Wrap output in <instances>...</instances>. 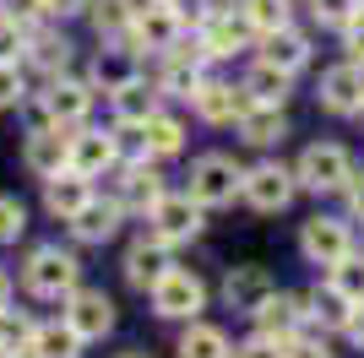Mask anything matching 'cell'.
I'll return each mask as SVG.
<instances>
[{"instance_id":"cell-34","label":"cell","mask_w":364,"mask_h":358,"mask_svg":"<svg viewBox=\"0 0 364 358\" xmlns=\"http://www.w3.org/2000/svg\"><path fill=\"white\" fill-rule=\"evenodd\" d=\"M28 342H33V320L6 304L0 310V353H28Z\"/></svg>"},{"instance_id":"cell-18","label":"cell","mask_w":364,"mask_h":358,"mask_svg":"<svg viewBox=\"0 0 364 358\" xmlns=\"http://www.w3.org/2000/svg\"><path fill=\"white\" fill-rule=\"evenodd\" d=\"M114 163H120V141H114V136H104V131H76L71 136V168L76 174L98 179Z\"/></svg>"},{"instance_id":"cell-39","label":"cell","mask_w":364,"mask_h":358,"mask_svg":"<svg viewBox=\"0 0 364 358\" xmlns=\"http://www.w3.org/2000/svg\"><path fill=\"white\" fill-rule=\"evenodd\" d=\"M28 38H33L28 28H16V22L0 16V65H16V60L28 55Z\"/></svg>"},{"instance_id":"cell-50","label":"cell","mask_w":364,"mask_h":358,"mask_svg":"<svg viewBox=\"0 0 364 358\" xmlns=\"http://www.w3.org/2000/svg\"><path fill=\"white\" fill-rule=\"evenodd\" d=\"M120 358H147V353H120Z\"/></svg>"},{"instance_id":"cell-23","label":"cell","mask_w":364,"mask_h":358,"mask_svg":"<svg viewBox=\"0 0 364 358\" xmlns=\"http://www.w3.org/2000/svg\"><path fill=\"white\" fill-rule=\"evenodd\" d=\"M289 136V119H283V109H272V104H250L240 114V141L245 147H277Z\"/></svg>"},{"instance_id":"cell-49","label":"cell","mask_w":364,"mask_h":358,"mask_svg":"<svg viewBox=\"0 0 364 358\" xmlns=\"http://www.w3.org/2000/svg\"><path fill=\"white\" fill-rule=\"evenodd\" d=\"M6 298H11V283H6V271H0V310H6Z\"/></svg>"},{"instance_id":"cell-19","label":"cell","mask_w":364,"mask_h":358,"mask_svg":"<svg viewBox=\"0 0 364 358\" xmlns=\"http://www.w3.org/2000/svg\"><path fill=\"white\" fill-rule=\"evenodd\" d=\"M38 104L49 109V119H55L60 131H71V125H82V119H87L92 92L82 87V82H60V76H55V82L44 87V98H38Z\"/></svg>"},{"instance_id":"cell-17","label":"cell","mask_w":364,"mask_h":358,"mask_svg":"<svg viewBox=\"0 0 364 358\" xmlns=\"http://www.w3.org/2000/svg\"><path fill=\"white\" fill-rule=\"evenodd\" d=\"M256 104L245 87H228V82H201L196 92V114L207 119V125H240V114Z\"/></svg>"},{"instance_id":"cell-31","label":"cell","mask_w":364,"mask_h":358,"mask_svg":"<svg viewBox=\"0 0 364 358\" xmlns=\"http://www.w3.org/2000/svg\"><path fill=\"white\" fill-rule=\"evenodd\" d=\"M109 98H114V119H120V125H141V119L158 114V98H152V87H141V82L109 92Z\"/></svg>"},{"instance_id":"cell-47","label":"cell","mask_w":364,"mask_h":358,"mask_svg":"<svg viewBox=\"0 0 364 358\" xmlns=\"http://www.w3.org/2000/svg\"><path fill=\"white\" fill-rule=\"evenodd\" d=\"M87 11V0H44V16H76Z\"/></svg>"},{"instance_id":"cell-44","label":"cell","mask_w":364,"mask_h":358,"mask_svg":"<svg viewBox=\"0 0 364 358\" xmlns=\"http://www.w3.org/2000/svg\"><path fill=\"white\" fill-rule=\"evenodd\" d=\"M343 49H348V60H353V65H364V11L353 16L348 28H343Z\"/></svg>"},{"instance_id":"cell-15","label":"cell","mask_w":364,"mask_h":358,"mask_svg":"<svg viewBox=\"0 0 364 358\" xmlns=\"http://www.w3.org/2000/svg\"><path fill=\"white\" fill-rule=\"evenodd\" d=\"M131 44H141V49H180V38H185V22L168 6H147V11H136V22H131V33H125Z\"/></svg>"},{"instance_id":"cell-33","label":"cell","mask_w":364,"mask_h":358,"mask_svg":"<svg viewBox=\"0 0 364 358\" xmlns=\"http://www.w3.org/2000/svg\"><path fill=\"white\" fill-rule=\"evenodd\" d=\"M245 16H250V28L267 38V33H283L289 28V0H245L240 6Z\"/></svg>"},{"instance_id":"cell-51","label":"cell","mask_w":364,"mask_h":358,"mask_svg":"<svg viewBox=\"0 0 364 358\" xmlns=\"http://www.w3.org/2000/svg\"><path fill=\"white\" fill-rule=\"evenodd\" d=\"M152 6H164V0H152Z\"/></svg>"},{"instance_id":"cell-16","label":"cell","mask_w":364,"mask_h":358,"mask_svg":"<svg viewBox=\"0 0 364 358\" xmlns=\"http://www.w3.org/2000/svg\"><path fill=\"white\" fill-rule=\"evenodd\" d=\"M22 158H28L33 174H44V179L65 174V168H71V131H60V125H55V131H33Z\"/></svg>"},{"instance_id":"cell-43","label":"cell","mask_w":364,"mask_h":358,"mask_svg":"<svg viewBox=\"0 0 364 358\" xmlns=\"http://www.w3.org/2000/svg\"><path fill=\"white\" fill-rule=\"evenodd\" d=\"M228 358H283V342H267V337H250V342H240Z\"/></svg>"},{"instance_id":"cell-30","label":"cell","mask_w":364,"mask_h":358,"mask_svg":"<svg viewBox=\"0 0 364 358\" xmlns=\"http://www.w3.org/2000/svg\"><path fill=\"white\" fill-rule=\"evenodd\" d=\"M289 82H294L289 71H277V65H267V60H261L256 71L245 76V92H250L256 104H272V109H283V98H289Z\"/></svg>"},{"instance_id":"cell-9","label":"cell","mask_w":364,"mask_h":358,"mask_svg":"<svg viewBox=\"0 0 364 358\" xmlns=\"http://www.w3.org/2000/svg\"><path fill=\"white\" fill-rule=\"evenodd\" d=\"M316 98H321V109H332V114H359L364 109V65L343 60L332 71H321Z\"/></svg>"},{"instance_id":"cell-21","label":"cell","mask_w":364,"mask_h":358,"mask_svg":"<svg viewBox=\"0 0 364 358\" xmlns=\"http://www.w3.org/2000/svg\"><path fill=\"white\" fill-rule=\"evenodd\" d=\"M136 147H141V158H174V152L185 147V125L158 109L152 119H141V125H136Z\"/></svg>"},{"instance_id":"cell-22","label":"cell","mask_w":364,"mask_h":358,"mask_svg":"<svg viewBox=\"0 0 364 358\" xmlns=\"http://www.w3.org/2000/svg\"><path fill=\"white\" fill-rule=\"evenodd\" d=\"M120 217H125V207H114V201H98V195H92L87 207L71 217V234L82 239V244H109V239H114V228H120Z\"/></svg>"},{"instance_id":"cell-13","label":"cell","mask_w":364,"mask_h":358,"mask_svg":"<svg viewBox=\"0 0 364 358\" xmlns=\"http://www.w3.org/2000/svg\"><path fill=\"white\" fill-rule=\"evenodd\" d=\"M168 271H174V261H168V244H158V239L141 234L136 244L125 250V283H131V288H147V293H152Z\"/></svg>"},{"instance_id":"cell-32","label":"cell","mask_w":364,"mask_h":358,"mask_svg":"<svg viewBox=\"0 0 364 358\" xmlns=\"http://www.w3.org/2000/svg\"><path fill=\"white\" fill-rule=\"evenodd\" d=\"M158 92H168V98H191L196 104V92H201V65H191V60H168L164 76H158Z\"/></svg>"},{"instance_id":"cell-7","label":"cell","mask_w":364,"mask_h":358,"mask_svg":"<svg viewBox=\"0 0 364 358\" xmlns=\"http://www.w3.org/2000/svg\"><path fill=\"white\" fill-rule=\"evenodd\" d=\"M294 168H277V163H256V168H245V185L240 195L250 201L256 212H283L294 201Z\"/></svg>"},{"instance_id":"cell-4","label":"cell","mask_w":364,"mask_h":358,"mask_svg":"<svg viewBox=\"0 0 364 358\" xmlns=\"http://www.w3.org/2000/svg\"><path fill=\"white\" fill-rule=\"evenodd\" d=\"M147 298H152V315H164V320H196L207 310V283H201L196 271L174 266Z\"/></svg>"},{"instance_id":"cell-35","label":"cell","mask_w":364,"mask_h":358,"mask_svg":"<svg viewBox=\"0 0 364 358\" xmlns=\"http://www.w3.org/2000/svg\"><path fill=\"white\" fill-rule=\"evenodd\" d=\"M332 288L348 298V304H364V255L337 261V266H332Z\"/></svg>"},{"instance_id":"cell-24","label":"cell","mask_w":364,"mask_h":358,"mask_svg":"<svg viewBox=\"0 0 364 358\" xmlns=\"http://www.w3.org/2000/svg\"><path fill=\"white\" fill-rule=\"evenodd\" d=\"M261 60L267 65H277V71H304L310 65V38H304L299 28H283V33H267L261 38Z\"/></svg>"},{"instance_id":"cell-38","label":"cell","mask_w":364,"mask_h":358,"mask_svg":"<svg viewBox=\"0 0 364 358\" xmlns=\"http://www.w3.org/2000/svg\"><path fill=\"white\" fill-rule=\"evenodd\" d=\"M22 228H28V207H22L16 195H0V244L22 239Z\"/></svg>"},{"instance_id":"cell-8","label":"cell","mask_w":364,"mask_h":358,"mask_svg":"<svg viewBox=\"0 0 364 358\" xmlns=\"http://www.w3.org/2000/svg\"><path fill=\"white\" fill-rule=\"evenodd\" d=\"M196 38H201V49H207V60H223V55H240V49L256 38V28H250L245 11H213L196 28Z\"/></svg>"},{"instance_id":"cell-11","label":"cell","mask_w":364,"mask_h":358,"mask_svg":"<svg viewBox=\"0 0 364 358\" xmlns=\"http://www.w3.org/2000/svg\"><path fill=\"white\" fill-rule=\"evenodd\" d=\"M272 293H277V283L267 266H228V277H223V304L240 315H256Z\"/></svg>"},{"instance_id":"cell-14","label":"cell","mask_w":364,"mask_h":358,"mask_svg":"<svg viewBox=\"0 0 364 358\" xmlns=\"http://www.w3.org/2000/svg\"><path fill=\"white\" fill-rule=\"evenodd\" d=\"M250 320H256V337H267V342H294V331L304 326V298L272 293L256 315H250Z\"/></svg>"},{"instance_id":"cell-3","label":"cell","mask_w":364,"mask_h":358,"mask_svg":"<svg viewBox=\"0 0 364 358\" xmlns=\"http://www.w3.org/2000/svg\"><path fill=\"white\" fill-rule=\"evenodd\" d=\"M348 174H353V158L337 141H316V147H304L299 152V163H294V185L299 190H343L348 185Z\"/></svg>"},{"instance_id":"cell-36","label":"cell","mask_w":364,"mask_h":358,"mask_svg":"<svg viewBox=\"0 0 364 358\" xmlns=\"http://www.w3.org/2000/svg\"><path fill=\"white\" fill-rule=\"evenodd\" d=\"M28 49H33V60H38L49 76L65 71V60H71V44H65V38H55V33H38V38H28Z\"/></svg>"},{"instance_id":"cell-20","label":"cell","mask_w":364,"mask_h":358,"mask_svg":"<svg viewBox=\"0 0 364 358\" xmlns=\"http://www.w3.org/2000/svg\"><path fill=\"white\" fill-rule=\"evenodd\" d=\"M92 201V179L87 174H76V168H65V174H55V179H44V207L60 217V223H71L76 212Z\"/></svg>"},{"instance_id":"cell-45","label":"cell","mask_w":364,"mask_h":358,"mask_svg":"<svg viewBox=\"0 0 364 358\" xmlns=\"http://www.w3.org/2000/svg\"><path fill=\"white\" fill-rule=\"evenodd\" d=\"M283 358H332V353L316 337H294V342H283Z\"/></svg>"},{"instance_id":"cell-37","label":"cell","mask_w":364,"mask_h":358,"mask_svg":"<svg viewBox=\"0 0 364 358\" xmlns=\"http://www.w3.org/2000/svg\"><path fill=\"white\" fill-rule=\"evenodd\" d=\"M310 11H316L321 28H348L364 6H359V0H310Z\"/></svg>"},{"instance_id":"cell-48","label":"cell","mask_w":364,"mask_h":358,"mask_svg":"<svg viewBox=\"0 0 364 358\" xmlns=\"http://www.w3.org/2000/svg\"><path fill=\"white\" fill-rule=\"evenodd\" d=\"M348 337H353V342H364V304L353 310V320H348Z\"/></svg>"},{"instance_id":"cell-41","label":"cell","mask_w":364,"mask_h":358,"mask_svg":"<svg viewBox=\"0 0 364 358\" xmlns=\"http://www.w3.org/2000/svg\"><path fill=\"white\" fill-rule=\"evenodd\" d=\"M28 92H22V71L16 65H0V109H11V104H22Z\"/></svg>"},{"instance_id":"cell-27","label":"cell","mask_w":364,"mask_h":358,"mask_svg":"<svg viewBox=\"0 0 364 358\" xmlns=\"http://www.w3.org/2000/svg\"><path fill=\"white\" fill-rule=\"evenodd\" d=\"M33 358H82V337H76L65 320H49V326H33Z\"/></svg>"},{"instance_id":"cell-26","label":"cell","mask_w":364,"mask_h":358,"mask_svg":"<svg viewBox=\"0 0 364 358\" xmlns=\"http://www.w3.org/2000/svg\"><path fill=\"white\" fill-rule=\"evenodd\" d=\"M353 310H359V304H348V298L337 293L332 283H326V288H316V293L304 298V320H321L326 331H348Z\"/></svg>"},{"instance_id":"cell-29","label":"cell","mask_w":364,"mask_h":358,"mask_svg":"<svg viewBox=\"0 0 364 358\" xmlns=\"http://www.w3.org/2000/svg\"><path fill=\"white\" fill-rule=\"evenodd\" d=\"M234 347H228V337L218 326H207V320H191L180 337V358H228Z\"/></svg>"},{"instance_id":"cell-10","label":"cell","mask_w":364,"mask_h":358,"mask_svg":"<svg viewBox=\"0 0 364 358\" xmlns=\"http://www.w3.org/2000/svg\"><path fill=\"white\" fill-rule=\"evenodd\" d=\"M65 326H71L82 342L104 337V331L114 326V304H109V293H104V288H76V293L65 298Z\"/></svg>"},{"instance_id":"cell-12","label":"cell","mask_w":364,"mask_h":358,"mask_svg":"<svg viewBox=\"0 0 364 358\" xmlns=\"http://www.w3.org/2000/svg\"><path fill=\"white\" fill-rule=\"evenodd\" d=\"M164 195L168 190H164V179H158V168H147V158H141V163H131L120 179H114V195H109V201L125 207V212H152Z\"/></svg>"},{"instance_id":"cell-42","label":"cell","mask_w":364,"mask_h":358,"mask_svg":"<svg viewBox=\"0 0 364 358\" xmlns=\"http://www.w3.org/2000/svg\"><path fill=\"white\" fill-rule=\"evenodd\" d=\"M164 6L180 16V22H191V28H201V22L213 16V11H207V0H164Z\"/></svg>"},{"instance_id":"cell-25","label":"cell","mask_w":364,"mask_h":358,"mask_svg":"<svg viewBox=\"0 0 364 358\" xmlns=\"http://www.w3.org/2000/svg\"><path fill=\"white\" fill-rule=\"evenodd\" d=\"M136 0H87V22L98 38H125L131 33V22H136Z\"/></svg>"},{"instance_id":"cell-5","label":"cell","mask_w":364,"mask_h":358,"mask_svg":"<svg viewBox=\"0 0 364 358\" xmlns=\"http://www.w3.org/2000/svg\"><path fill=\"white\" fill-rule=\"evenodd\" d=\"M299 255L310 261V266L332 271L337 261H348V255H353L348 223H343V217H310V223L299 228Z\"/></svg>"},{"instance_id":"cell-6","label":"cell","mask_w":364,"mask_h":358,"mask_svg":"<svg viewBox=\"0 0 364 358\" xmlns=\"http://www.w3.org/2000/svg\"><path fill=\"white\" fill-rule=\"evenodd\" d=\"M196 234H201V207L191 195H164L147 212V239H158V244H185Z\"/></svg>"},{"instance_id":"cell-46","label":"cell","mask_w":364,"mask_h":358,"mask_svg":"<svg viewBox=\"0 0 364 358\" xmlns=\"http://www.w3.org/2000/svg\"><path fill=\"white\" fill-rule=\"evenodd\" d=\"M343 195H348V212H353V217H364V174H359V168H353V174H348V185H343Z\"/></svg>"},{"instance_id":"cell-52","label":"cell","mask_w":364,"mask_h":358,"mask_svg":"<svg viewBox=\"0 0 364 358\" xmlns=\"http://www.w3.org/2000/svg\"><path fill=\"white\" fill-rule=\"evenodd\" d=\"M359 114H364V109H359Z\"/></svg>"},{"instance_id":"cell-28","label":"cell","mask_w":364,"mask_h":358,"mask_svg":"<svg viewBox=\"0 0 364 358\" xmlns=\"http://www.w3.org/2000/svg\"><path fill=\"white\" fill-rule=\"evenodd\" d=\"M92 82L104 92H120L136 82V60H131V49H104V55L92 60Z\"/></svg>"},{"instance_id":"cell-53","label":"cell","mask_w":364,"mask_h":358,"mask_svg":"<svg viewBox=\"0 0 364 358\" xmlns=\"http://www.w3.org/2000/svg\"><path fill=\"white\" fill-rule=\"evenodd\" d=\"M359 6H364V0H359Z\"/></svg>"},{"instance_id":"cell-40","label":"cell","mask_w":364,"mask_h":358,"mask_svg":"<svg viewBox=\"0 0 364 358\" xmlns=\"http://www.w3.org/2000/svg\"><path fill=\"white\" fill-rule=\"evenodd\" d=\"M0 6H6V22H16V28H33V22H38V16H44V0H0Z\"/></svg>"},{"instance_id":"cell-2","label":"cell","mask_w":364,"mask_h":358,"mask_svg":"<svg viewBox=\"0 0 364 358\" xmlns=\"http://www.w3.org/2000/svg\"><path fill=\"white\" fill-rule=\"evenodd\" d=\"M240 185H245V168L228 158V152H207V158H196L191 163V201L196 207H228L234 195H240Z\"/></svg>"},{"instance_id":"cell-1","label":"cell","mask_w":364,"mask_h":358,"mask_svg":"<svg viewBox=\"0 0 364 358\" xmlns=\"http://www.w3.org/2000/svg\"><path fill=\"white\" fill-rule=\"evenodd\" d=\"M22 283H28L33 298H71L76 283H82V261L60 244H38L22 266Z\"/></svg>"}]
</instances>
